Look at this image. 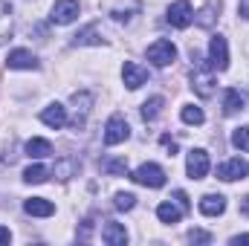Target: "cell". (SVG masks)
Segmentation results:
<instances>
[{
  "mask_svg": "<svg viewBox=\"0 0 249 246\" xmlns=\"http://www.w3.org/2000/svg\"><path fill=\"white\" fill-rule=\"evenodd\" d=\"M191 58H194V70H191V87H194V93H197V96L209 99V96L214 93V84H217V78H214V67L209 64V58H200L197 53H194Z\"/></svg>",
  "mask_w": 249,
  "mask_h": 246,
  "instance_id": "cell-1",
  "label": "cell"
},
{
  "mask_svg": "<svg viewBox=\"0 0 249 246\" xmlns=\"http://www.w3.org/2000/svg\"><path fill=\"white\" fill-rule=\"evenodd\" d=\"M130 180L139 185H148V188H162L165 185V171L160 165H154V162H145L130 174Z\"/></svg>",
  "mask_w": 249,
  "mask_h": 246,
  "instance_id": "cell-2",
  "label": "cell"
},
{
  "mask_svg": "<svg viewBox=\"0 0 249 246\" xmlns=\"http://www.w3.org/2000/svg\"><path fill=\"white\" fill-rule=\"evenodd\" d=\"M174 58H177V47L171 41H165V38H160V41H154L148 47V61L154 67H168Z\"/></svg>",
  "mask_w": 249,
  "mask_h": 246,
  "instance_id": "cell-3",
  "label": "cell"
},
{
  "mask_svg": "<svg viewBox=\"0 0 249 246\" xmlns=\"http://www.w3.org/2000/svg\"><path fill=\"white\" fill-rule=\"evenodd\" d=\"M209 64L214 67V72H223L229 67V47H226L223 35H214L209 41Z\"/></svg>",
  "mask_w": 249,
  "mask_h": 246,
  "instance_id": "cell-4",
  "label": "cell"
},
{
  "mask_svg": "<svg viewBox=\"0 0 249 246\" xmlns=\"http://www.w3.org/2000/svg\"><path fill=\"white\" fill-rule=\"evenodd\" d=\"M165 20H168L174 29H186L188 23L194 20L191 3H188V0H177V3H171V6H168V15H165Z\"/></svg>",
  "mask_w": 249,
  "mask_h": 246,
  "instance_id": "cell-5",
  "label": "cell"
},
{
  "mask_svg": "<svg viewBox=\"0 0 249 246\" xmlns=\"http://www.w3.org/2000/svg\"><path fill=\"white\" fill-rule=\"evenodd\" d=\"M130 136V127L124 122V116H110L107 124H105V145H122L124 139Z\"/></svg>",
  "mask_w": 249,
  "mask_h": 246,
  "instance_id": "cell-6",
  "label": "cell"
},
{
  "mask_svg": "<svg viewBox=\"0 0 249 246\" xmlns=\"http://www.w3.org/2000/svg\"><path fill=\"white\" fill-rule=\"evenodd\" d=\"M217 177H220L223 183L244 180V177H249V162H247V159H241V157H235V159H226V162L217 168Z\"/></svg>",
  "mask_w": 249,
  "mask_h": 246,
  "instance_id": "cell-7",
  "label": "cell"
},
{
  "mask_svg": "<svg viewBox=\"0 0 249 246\" xmlns=\"http://www.w3.org/2000/svg\"><path fill=\"white\" fill-rule=\"evenodd\" d=\"M75 18H78V0H55V3H53V15H50L53 23L67 26V23H72Z\"/></svg>",
  "mask_w": 249,
  "mask_h": 246,
  "instance_id": "cell-8",
  "label": "cell"
},
{
  "mask_svg": "<svg viewBox=\"0 0 249 246\" xmlns=\"http://www.w3.org/2000/svg\"><path fill=\"white\" fill-rule=\"evenodd\" d=\"M90 105H93V93L81 90V93H72V127H84L87 122V113H90Z\"/></svg>",
  "mask_w": 249,
  "mask_h": 246,
  "instance_id": "cell-9",
  "label": "cell"
},
{
  "mask_svg": "<svg viewBox=\"0 0 249 246\" xmlns=\"http://www.w3.org/2000/svg\"><path fill=\"white\" fill-rule=\"evenodd\" d=\"M186 171L191 180H203L209 174V154L203 148H194L188 151V159H186Z\"/></svg>",
  "mask_w": 249,
  "mask_h": 246,
  "instance_id": "cell-10",
  "label": "cell"
},
{
  "mask_svg": "<svg viewBox=\"0 0 249 246\" xmlns=\"http://www.w3.org/2000/svg\"><path fill=\"white\" fill-rule=\"evenodd\" d=\"M122 81H124V87H127V90H139V87L148 81V70H145V67H139L136 61H124Z\"/></svg>",
  "mask_w": 249,
  "mask_h": 246,
  "instance_id": "cell-11",
  "label": "cell"
},
{
  "mask_svg": "<svg viewBox=\"0 0 249 246\" xmlns=\"http://www.w3.org/2000/svg\"><path fill=\"white\" fill-rule=\"evenodd\" d=\"M6 64H9V70H38V58L29 50H12Z\"/></svg>",
  "mask_w": 249,
  "mask_h": 246,
  "instance_id": "cell-12",
  "label": "cell"
},
{
  "mask_svg": "<svg viewBox=\"0 0 249 246\" xmlns=\"http://www.w3.org/2000/svg\"><path fill=\"white\" fill-rule=\"evenodd\" d=\"M102 241H105L107 246H124V244H127V232H124L122 223L107 220V223H105V229H102Z\"/></svg>",
  "mask_w": 249,
  "mask_h": 246,
  "instance_id": "cell-13",
  "label": "cell"
},
{
  "mask_svg": "<svg viewBox=\"0 0 249 246\" xmlns=\"http://www.w3.org/2000/svg\"><path fill=\"white\" fill-rule=\"evenodd\" d=\"M244 107H247V96H244L241 90L229 87L226 96H223V113H226V116H235V113H241Z\"/></svg>",
  "mask_w": 249,
  "mask_h": 246,
  "instance_id": "cell-14",
  "label": "cell"
},
{
  "mask_svg": "<svg viewBox=\"0 0 249 246\" xmlns=\"http://www.w3.org/2000/svg\"><path fill=\"white\" fill-rule=\"evenodd\" d=\"M223 211H226V197H220V194H206V197L200 200V214L217 217V214H223Z\"/></svg>",
  "mask_w": 249,
  "mask_h": 246,
  "instance_id": "cell-15",
  "label": "cell"
},
{
  "mask_svg": "<svg viewBox=\"0 0 249 246\" xmlns=\"http://www.w3.org/2000/svg\"><path fill=\"white\" fill-rule=\"evenodd\" d=\"M23 211L32 214V217H50V214H55V206L50 200H44V197H29L23 203Z\"/></svg>",
  "mask_w": 249,
  "mask_h": 246,
  "instance_id": "cell-16",
  "label": "cell"
},
{
  "mask_svg": "<svg viewBox=\"0 0 249 246\" xmlns=\"http://www.w3.org/2000/svg\"><path fill=\"white\" fill-rule=\"evenodd\" d=\"M41 122L44 124H50V127H64L67 124V107H61L58 102L55 105H50V107H44V113H41Z\"/></svg>",
  "mask_w": 249,
  "mask_h": 246,
  "instance_id": "cell-17",
  "label": "cell"
},
{
  "mask_svg": "<svg viewBox=\"0 0 249 246\" xmlns=\"http://www.w3.org/2000/svg\"><path fill=\"white\" fill-rule=\"evenodd\" d=\"M157 217L162 220V223H180V217H183V206H177V203H160L157 206Z\"/></svg>",
  "mask_w": 249,
  "mask_h": 246,
  "instance_id": "cell-18",
  "label": "cell"
},
{
  "mask_svg": "<svg viewBox=\"0 0 249 246\" xmlns=\"http://www.w3.org/2000/svg\"><path fill=\"white\" fill-rule=\"evenodd\" d=\"M50 154H53V145H50L47 139H29V142H26V157L44 159V157H50Z\"/></svg>",
  "mask_w": 249,
  "mask_h": 246,
  "instance_id": "cell-19",
  "label": "cell"
},
{
  "mask_svg": "<svg viewBox=\"0 0 249 246\" xmlns=\"http://www.w3.org/2000/svg\"><path fill=\"white\" fill-rule=\"evenodd\" d=\"M6 38H12V6L0 0V44H6Z\"/></svg>",
  "mask_w": 249,
  "mask_h": 246,
  "instance_id": "cell-20",
  "label": "cell"
},
{
  "mask_svg": "<svg viewBox=\"0 0 249 246\" xmlns=\"http://www.w3.org/2000/svg\"><path fill=\"white\" fill-rule=\"evenodd\" d=\"M87 44H102L99 26H87V29H81L78 35H72V47H87Z\"/></svg>",
  "mask_w": 249,
  "mask_h": 246,
  "instance_id": "cell-21",
  "label": "cell"
},
{
  "mask_svg": "<svg viewBox=\"0 0 249 246\" xmlns=\"http://www.w3.org/2000/svg\"><path fill=\"white\" fill-rule=\"evenodd\" d=\"M162 105H165V99H162V96L148 99V102L142 105V119H145V122H154V119L162 113Z\"/></svg>",
  "mask_w": 249,
  "mask_h": 246,
  "instance_id": "cell-22",
  "label": "cell"
},
{
  "mask_svg": "<svg viewBox=\"0 0 249 246\" xmlns=\"http://www.w3.org/2000/svg\"><path fill=\"white\" fill-rule=\"evenodd\" d=\"M47 177H50V168H47V165H29V168L23 171V183H29V185L47 183Z\"/></svg>",
  "mask_w": 249,
  "mask_h": 246,
  "instance_id": "cell-23",
  "label": "cell"
},
{
  "mask_svg": "<svg viewBox=\"0 0 249 246\" xmlns=\"http://www.w3.org/2000/svg\"><path fill=\"white\" fill-rule=\"evenodd\" d=\"M75 171H78V159L67 157V159H58V162H55V171H53V174H55L58 180H70Z\"/></svg>",
  "mask_w": 249,
  "mask_h": 246,
  "instance_id": "cell-24",
  "label": "cell"
},
{
  "mask_svg": "<svg viewBox=\"0 0 249 246\" xmlns=\"http://www.w3.org/2000/svg\"><path fill=\"white\" fill-rule=\"evenodd\" d=\"M180 116H183V122H186V124H203V122H206L203 110H200V107H194V105H186Z\"/></svg>",
  "mask_w": 249,
  "mask_h": 246,
  "instance_id": "cell-25",
  "label": "cell"
},
{
  "mask_svg": "<svg viewBox=\"0 0 249 246\" xmlns=\"http://www.w3.org/2000/svg\"><path fill=\"white\" fill-rule=\"evenodd\" d=\"M232 145H235L238 151L249 154V127H238V130L232 133Z\"/></svg>",
  "mask_w": 249,
  "mask_h": 246,
  "instance_id": "cell-26",
  "label": "cell"
},
{
  "mask_svg": "<svg viewBox=\"0 0 249 246\" xmlns=\"http://www.w3.org/2000/svg\"><path fill=\"white\" fill-rule=\"evenodd\" d=\"M102 171H105V174L119 177V174L127 171V162H124V159H105V162H102Z\"/></svg>",
  "mask_w": 249,
  "mask_h": 246,
  "instance_id": "cell-27",
  "label": "cell"
},
{
  "mask_svg": "<svg viewBox=\"0 0 249 246\" xmlns=\"http://www.w3.org/2000/svg\"><path fill=\"white\" fill-rule=\"evenodd\" d=\"M194 23H197V26H203V29H209V26L214 23V3H209L200 15H194Z\"/></svg>",
  "mask_w": 249,
  "mask_h": 246,
  "instance_id": "cell-28",
  "label": "cell"
},
{
  "mask_svg": "<svg viewBox=\"0 0 249 246\" xmlns=\"http://www.w3.org/2000/svg\"><path fill=\"white\" fill-rule=\"evenodd\" d=\"M113 206H116L119 211H130V209L136 206V197H133V194H127V191H119V194L113 197Z\"/></svg>",
  "mask_w": 249,
  "mask_h": 246,
  "instance_id": "cell-29",
  "label": "cell"
},
{
  "mask_svg": "<svg viewBox=\"0 0 249 246\" xmlns=\"http://www.w3.org/2000/svg\"><path fill=\"white\" fill-rule=\"evenodd\" d=\"M188 241H191V244H212V235L203 232V229H191V232H188Z\"/></svg>",
  "mask_w": 249,
  "mask_h": 246,
  "instance_id": "cell-30",
  "label": "cell"
},
{
  "mask_svg": "<svg viewBox=\"0 0 249 246\" xmlns=\"http://www.w3.org/2000/svg\"><path fill=\"white\" fill-rule=\"evenodd\" d=\"M162 145H165V148H168V151H171V154H168V157H174V151H177V142H174V139H171V136H162Z\"/></svg>",
  "mask_w": 249,
  "mask_h": 246,
  "instance_id": "cell-31",
  "label": "cell"
},
{
  "mask_svg": "<svg viewBox=\"0 0 249 246\" xmlns=\"http://www.w3.org/2000/svg\"><path fill=\"white\" fill-rule=\"evenodd\" d=\"M174 197H177V203H180L183 209H188V194L186 191H174Z\"/></svg>",
  "mask_w": 249,
  "mask_h": 246,
  "instance_id": "cell-32",
  "label": "cell"
},
{
  "mask_svg": "<svg viewBox=\"0 0 249 246\" xmlns=\"http://www.w3.org/2000/svg\"><path fill=\"white\" fill-rule=\"evenodd\" d=\"M238 12H241V18H247V20H249V0H241Z\"/></svg>",
  "mask_w": 249,
  "mask_h": 246,
  "instance_id": "cell-33",
  "label": "cell"
},
{
  "mask_svg": "<svg viewBox=\"0 0 249 246\" xmlns=\"http://www.w3.org/2000/svg\"><path fill=\"white\" fill-rule=\"evenodd\" d=\"M12 241V235H9V229L6 226H0V244H9Z\"/></svg>",
  "mask_w": 249,
  "mask_h": 246,
  "instance_id": "cell-34",
  "label": "cell"
},
{
  "mask_svg": "<svg viewBox=\"0 0 249 246\" xmlns=\"http://www.w3.org/2000/svg\"><path fill=\"white\" fill-rule=\"evenodd\" d=\"M249 244V235H238V238H232V246H244Z\"/></svg>",
  "mask_w": 249,
  "mask_h": 246,
  "instance_id": "cell-35",
  "label": "cell"
},
{
  "mask_svg": "<svg viewBox=\"0 0 249 246\" xmlns=\"http://www.w3.org/2000/svg\"><path fill=\"white\" fill-rule=\"evenodd\" d=\"M241 214H244V217H249V194L241 200Z\"/></svg>",
  "mask_w": 249,
  "mask_h": 246,
  "instance_id": "cell-36",
  "label": "cell"
}]
</instances>
